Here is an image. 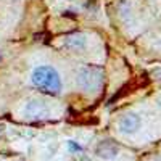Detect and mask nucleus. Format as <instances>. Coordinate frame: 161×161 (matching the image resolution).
<instances>
[{
  "label": "nucleus",
  "mask_w": 161,
  "mask_h": 161,
  "mask_svg": "<svg viewBox=\"0 0 161 161\" xmlns=\"http://www.w3.org/2000/svg\"><path fill=\"white\" fill-rule=\"evenodd\" d=\"M32 84L45 93H50V95H57L61 90V79L60 74L57 73V69L53 66L48 64H42L37 66V68L32 71L31 76Z\"/></svg>",
  "instance_id": "1"
},
{
  "label": "nucleus",
  "mask_w": 161,
  "mask_h": 161,
  "mask_svg": "<svg viewBox=\"0 0 161 161\" xmlns=\"http://www.w3.org/2000/svg\"><path fill=\"white\" fill-rule=\"evenodd\" d=\"M76 82L79 89H82L86 92H95L102 87L103 82V69L100 66L95 64H87L84 68H80L77 71Z\"/></svg>",
  "instance_id": "2"
},
{
  "label": "nucleus",
  "mask_w": 161,
  "mask_h": 161,
  "mask_svg": "<svg viewBox=\"0 0 161 161\" xmlns=\"http://www.w3.org/2000/svg\"><path fill=\"white\" fill-rule=\"evenodd\" d=\"M86 45H87V39H86L84 34H80V32H73V34L64 37V47L68 48L69 52L80 53V52L86 50Z\"/></svg>",
  "instance_id": "3"
},
{
  "label": "nucleus",
  "mask_w": 161,
  "mask_h": 161,
  "mask_svg": "<svg viewBox=\"0 0 161 161\" xmlns=\"http://www.w3.org/2000/svg\"><path fill=\"white\" fill-rule=\"evenodd\" d=\"M24 113H26V116L31 118V119H42V118L48 116V108L45 106L44 102L32 100V102H29L28 105H26Z\"/></svg>",
  "instance_id": "4"
},
{
  "label": "nucleus",
  "mask_w": 161,
  "mask_h": 161,
  "mask_svg": "<svg viewBox=\"0 0 161 161\" xmlns=\"http://www.w3.org/2000/svg\"><path fill=\"white\" fill-rule=\"evenodd\" d=\"M118 126H119V130L121 132H124V134H134V132L139 129V126H140V119H139L137 114L129 113V114H124L123 118L119 119Z\"/></svg>",
  "instance_id": "5"
},
{
  "label": "nucleus",
  "mask_w": 161,
  "mask_h": 161,
  "mask_svg": "<svg viewBox=\"0 0 161 161\" xmlns=\"http://www.w3.org/2000/svg\"><path fill=\"white\" fill-rule=\"evenodd\" d=\"M119 148H118V145L110 142V140H103L97 145V148H95V155L98 158H103V159H113L116 158Z\"/></svg>",
  "instance_id": "6"
}]
</instances>
